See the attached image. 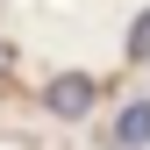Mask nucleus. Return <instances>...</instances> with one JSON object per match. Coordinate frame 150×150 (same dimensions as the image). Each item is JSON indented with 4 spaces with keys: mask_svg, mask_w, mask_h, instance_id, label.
<instances>
[{
    "mask_svg": "<svg viewBox=\"0 0 150 150\" xmlns=\"http://www.w3.org/2000/svg\"><path fill=\"white\" fill-rule=\"evenodd\" d=\"M50 107H57L64 122H86V107H93V79H86V71H64V79H50Z\"/></svg>",
    "mask_w": 150,
    "mask_h": 150,
    "instance_id": "obj_1",
    "label": "nucleus"
},
{
    "mask_svg": "<svg viewBox=\"0 0 150 150\" xmlns=\"http://www.w3.org/2000/svg\"><path fill=\"white\" fill-rule=\"evenodd\" d=\"M115 143H122V150H143V143H150V107H122Z\"/></svg>",
    "mask_w": 150,
    "mask_h": 150,
    "instance_id": "obj_2",
    "label": "nucleus"
},
{
    "mask_svg": "<svg viewBox=\"0 0 150 150\" xmlns=\"http://www.w3.org/2000/svg\"><path fill=\"white\" fill-rule=\"evenodd\" d=\"M129 57H150V7L136 14V29H129Z\"/></svg>",
    "mask_w": 150,
    "mask_h": 150,
    "instance_id": "obj_3",
    "label": "nucleus"
}]
</instances>
